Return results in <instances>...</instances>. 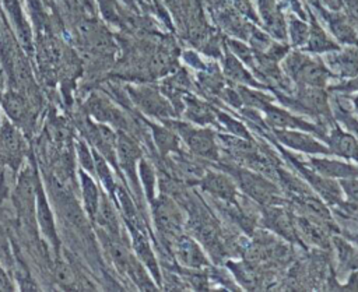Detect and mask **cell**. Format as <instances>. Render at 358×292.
<instances>
[{
	"label": "cell",
	"mask_w": 358,
	"mask_h": 292,
	"mask_svg": "<svg viewBox=\"0 0 358 292\" xmlns=\"http://www.w3.org/2000/svg\"><path fill=\"white\" fill-rule=\"evenodd\" d=\"M183 59H185V61L187 63V64H190L192 67H194V68H204V63L200 60V57L194 53V52H192V50H187V52H185L183 53Z\"/></svg>",
	"instance_id": "7bdbcfd3"
},
{
	"label": "cell",
	"mask_w": 358,
	"mask_h": 292,
	"mask_svg": "<svg viewBox=\"0 0 358 292\" xmlns=\"http://www.w3.org/2000/svg\"><path fill=\"white\" fill-rule=\"evenodd\" d=\"M259 21L266 28L267 34L275 41L287 39V21L277 0H257Z\"/></svg>",
	"instance_id": "44dd1931"
},
{
	"label": "cell",
	"mask_w": 358,
	"mask_h": 292,
	"mask_svg": "<svg viewBox=\"0 0 358 292\" xmlns=\"http://www.w3.org/2000/svg\"><path fill=\"white\" fill-rule=\"evenodd\" d=\"M17 286L13 284L11 278L0 264V291H15Z\"/></svg>",
	"instance_id": "b9f144b4"
},
{
	"label": "cell",
	"mask_w": 358,
	"mask_h": 292,
	"mask_svg": "<svg viewBox=\"0 0 358 292\" xmlns=\"http://www.w3.org/2000/svg\"><path fill=\"white\" fill-rule=\"evenodd\" d=\"M78 189H80L83 212L85 214L88 221L92 222L96 214L103 189L92 175H90L83 169H78Z\"/></svg>",
	"instance_id": "cb8c5ba5"
},
{
	"label": "cell",
	"mask_w": 358,
	"mask_h": 292,
	"mask_svg": "<svg viewBox=\"0 0 358 292\" xmlns=\"http://www.w3.org/2000/svg\"><path fill=\"white\" fill-rule=\"evenodd\" d=\"M35 224L36 231L43 236L50 249L59 251L60 249V238L56 226V219L53 214V208L50 205L49 197L45 191L42 179L38 183L36 190V205H35Z\"/></svg>",
	"instance_id": "7c38bea8"
},
{
	"label": "cell",
	"mask_w": 358,
	"mask_h": 292,
	"mask_svg": "<svg viewBox=\"0 0 358 292\" xmlns=\"http://www.w3.org/2000/svg\"><path fill=\"white\" fill-rule=\"evenodd\" d=\"M124 7H127V8H130V10H133V11H137V8H138V3H137V0H119Z\"/></svg>",
	"instance_id": "ee69618b"
},
{
	"label": "cell",
	"mask_w": 358,
	"mask_h": 292,
	"mask_svg": "<svg viewBox=\"0 0 358 292\" xmlns=\"http://www.w3.org/2000/svg\"><path fill=\"white\" fill-rule=\"evenodd\" d=\"M308 15H309V35H308V41L305 43V46L301 49L303 52L308 53H329L333 50H337L341 48V45H338L323 28L322 25L317 22L315 14L308 10Z\"/></svg>",
	"instance_id": "4316f807"
},
{
	"label": "cell",
	"mask_w": 358,
	"mask_h": 292,
	"mask_svg": "<svg viewBox=\"0 0 358 292\" xmlns=\"http://www.w3.org/2000/svg\"><path fill=\"white\" fill-rule=\"evenodd\" d=\"M3 14L18 42L21 49L28 54V57L35 53V36L34 27L27 14L22 0H1Z\"/></svg>",
	"instance_id": "ba28073f"
},
{
	"label": "cell",
	"mask_w": 358,
	"mask_h": 292,
	"mask_svg": "<svg viewBox=\"0 0 358 292\" xmlns=\"http://www.w3.org/2000/svg\"><path fill=\"white\" fill-rule=\"evenodd\" d=\"M234 6L239 14H243L245 17L253 20L255 22H259V17L256 15L249 0H234Z\"/></svg>",
	"instance_id": "f35d334b"
},
{
	"label": "cell",
	"mask_w": 358,
	"mask_h": 292,
	"mask_svg": "<svg viewBox=\"0 0 358 292\" xmlns=\"http://www.w3.org/2000/svg\"><path fill=\"white\" fill-rule=\"evenodd\" d=\"M124 222H126V228L129 231V238H130V244H131L133 253L144 264V267L148 270V272L151 274L155 284L159 286L161 285V270H159L157 257L152 251L148 235L144 231L140 218L131 219V221H124Z\"/></svg>",
	"instance_id": "8fae6325"
},
{
	"label": "cell",
	"mask_w": 358,
	"mask_h": 292,
	"mask_svg": "<svg viewBox=\"0 0 358 292\" xmlns=\"http://www.w3.org/2000/svg\"><path fill=\"white\" fill-rule=\"evenodd\" d=\"M262 113H263V122L267 127H270L271 130H303L308 133H312L317 137H320V140L324 137V131L320 126H316L313 123H309L303 119H301L299 116L280 108L275 106L270 102L263 103V106L260 108Z\"/></svg>",
	"instance_id": "30bf717a"
},
{
	"label": "cell",
	"mask_w": 358,
	"mask_h": 292,
	"mask_svg": "<svg viewBox=\"0 0 358 292\" xmlns=\"http://www.w3.org/2000/svg\"><path fill=\"white\" fill-rule=\"evenodd\" d=\"M217 120L232 136H235L238 138H242V140H250L252 141V137H250V133H249L248 127L241 120H238V119H235V117L229 116L228 113H224V112H221L218 109H217Z\"/></svg>",
	"instance_id": "e575fe53"
},
{
	"label": "cell",
	"mask_w": 358,
	"mask_h": 292,
	"mask_svg": "<svg viewBox=\"0 0 358 292\" xmlns=\"http://www.w3.org/2000/svg\"><path fill=\"white\" fill-rule=\"evenodd\" d=\"M288 155V154H287ZM288 158L292 161V163L296 166V169L301 172V175L306 179V182L310 184V187L327 203L331 205H341L348 207L347 201L343 197L341 187L338 184V180L326 177L320 173H317L315 169L308 168L305 163H301L299 161L294 159L291 155Z\"/></svg>",
	"instance_id": "4fadbf2b"
},
{
	"label": "cell",
	"mask_w": 358,
	"mask_h": 292,
	"mask_svg": "<svg viewBox=\"0 0 358 292\" xmlns=\"http://www.w3.org/2000/svg\"><path fill=\"white\" fill-rule=\"evenodd\" d=\"M161 123L173 129L179 138H182V141L194 155L213 161L218 159V144L211 129L197 126L190 122H179L173 117L165 119Z\"/></svg>",
	"instance_id": "277c9868"
},
{
	"label": "cell",
	"mask_w": 358,
	"mask_h": 292,
	"mask_svg": "<svg viewBox=\"0 0 358 292\" xmlns=\"http://www.w3.org/2000/svg\"><path fill=\"white\" fill-rule=\"evenodd\" d=\"M0 13H3V6H1V0H0Z\"/></svg>",
	"instance_id": "bcb514c9"
},
{
	"label": "cell",
	"mask_w": 358,
	"mask_h": 292,
	"mask_svg": "<svg viewBox=\"0 0 358 292\" xmlns=\"http://www.w3.org/2000/svg\"><path fill=\"white\" fill-rule=\"evenodd\" d=\"M309 35V24L296 14H289L287 18V38L292 48H303Z\"/></svg>",
	"instance_id": "1f68e13d"
},
{
	"label": "cell",
	"mask_w": 358,
	"mask_h": 292,
	"mask_svg": "<svg viewBox=\"0 0 358 292\" xmlns=\"http://www.w3.org/2000/svg\"><path fill=\"white\" fill-rule=\"evenodd\" d=\"M175 256L183 267L190 270H201L208 265V260L200 244L187 235H179L176 238Z\"/></svg>",
	"instance_id": "d4e9b609"
},
{
	"label": "cell",
	"mask_w": 358,
	"mask_h": 292,
	"mask_svg": "<svg viewBox=\"0 0 358 292\" xmlns=\"http://www.w3.org/2000/svg\"><path fill=\"white\" fill-rule=\"evenodd\" d=\"M282 73L298 87L324 88L333 77L323 60L313 59L303 50H291L280 61Z\"/></svg>",
	"instance_id": "6da1fadb"
},
{
	"label": "cell",
	"mask_w": 358,
	"mask_h": 292,
	"mask_svg": "<svg viewBox=\"0 0 358 292\" xmlns=\"http://www.w3.org/2000/svg\"><path fill=\"white\" fill-rule=\"evenodd\" d=\"M84 112L88 117L98 123L108 124L115 130L130 133V122L124 110L103 92H91L84 102Z\"/></svg>",
	"instance_id": "52a82bcc"
},
{
	"label": "cell",
	"mask_w": 358,
	"mask_h": 292,
	"mask_svg": "<svg viewBox=\"0 0 358 292\" xmlns=\"http://www.w3.org/2000/svg\"><path fill=\"white\" fill-rule=\"evenodd\" d=\"M273 137L277 143L281 145H285L289 149L309 154V155H331L329 147L316 137L312 136V133L303 131V130H271Z\"/></svg>",
	"instance_id": "5bb4252c"
},
{
	"label": "cell",
	"mask_w": 358,
	"mask_h": 292,
	"mask_svg": "<svg viewBox=\"0 0 358 292\" xmlns=\"http://www.w3.org/2000/svg\"><path fill=\"white\" fill-rule=\"evenodd\" d=\"M222 71L225 77H228L234 82H238L239 85L250 88H264V85L255 78L252 71H249L246 66L232 52H229L227 46L222 54Z\"/></svg>",
	"instance_id": "83f0119b"
},
{
	"label": "cell",
	"mask_w": 358,
	"mask_h": 292,
	"mask_svg": "<svg viewBox=\"0 0 358 292\" xmlns=\"http://www.w3.org/2000/svg\"><path fill=\"white\" fill-rule=\"evenodd\" d=\"M143 158V149L137 140L127 131L116 130V159L117 168L123 182H127L130 190L136 194L137 200L143 197L141 186L138 182V162Z\"/></svg>",
	"instance_id": "3957f363"
},
{
	"label": "cell",
	"mask_w": 358,
	"mask_h": 292,
	"mask_svg": "<svg viewBox=\"0 0 358 292\" xmlns=\"http://www.w3.org/2000/svg\"><path fill=\"white\" fill-rule=\"evenodd\" d=\"M1 120H3V110H1V106H0V124H1Z\"/></svg>",
	"instance_id": "f6af8a7d"
},
{
	"label": "cell",
	"mask_w": 358,
	"mask_h": 292,
	"mask_svg": "<svg viewBox=\"0 0 358 292\" xmlns=\"http://www.w3.org/2000/svg\"><path fill=\"white\" fill-rule=\"evenodd\" d=\"M124 89L130 103L141 115L159 122L176 116L172 103L159 88L150 84H127Z\"/></svg>",
	"instance_id": "7a4b0ae2"
},
{
	"label": "cell",
	"mask_w": 358,
	"mask_h": 292,
	"mask_svg": "<svg viewBox=\"0 0 358 292\" xmlns=\"http://www.w3.org/2000/svg\"><path fill=\"white\" fill-rule=\"evenodd\" d=\"M344 200L350 208H358V176L338 180Z\"/></svg>",
	"instance_id": "d590c367"
},
{
	"label": "cell",
	"mask_w": 358,
	"mask_h": 292,
	"mask_svg": "<svg viewBox=\"0 0 358 292\" xmlns=\"http://www.w3.org/2000/svg\"><path fill=\"white\" fill-rule=\"evenodd\" d=\"M200 186L204 191L210 193L215 198L227 203H236L238 189L231 176L224 172L207 170L200 180Z\"/></svg>",
	"instance_id": "7402d4cb"
},
{
	"label": "cell",
	"mask_w": 358,
	"mask_h": 292,
	"mask_svg": "<svg viewBox=\"0 0 358 292\" xmlns=\"http://www.w3.org/2000/svg\"><path fill=\"white\" fill-rule=\"evenodd\" d=\"M322 141L329 147L331 155L355 162L358 165V138L348 130L334 124L330 133L324 136Z\"/></svg>",
	"instance_id": "ffe728a7"
},
{
	"label": "cell",
	"mask_w": 358,
	"mask_h": 292,
	"mask_svg": "<svg viewBox=\"0 0 358 292\" xmlns=\"http://www.w3.org/2000/svg\"><path fill=\"white\" fill-rule=\"evenodd\" d=\"M317 13L322 15V18L326 21L330 34L333 35V39L338 45H354L358 46V32L348 20V17L341 11H331L322 6L313 4Z\"/></svg>",
	"instance_id": "ac0fdd59"
},
{
	"label": "cell",
	"mask_w": 358,
	"mask_h": 292,
	"mask_svg": "<svg viewBox=\"0 0 358 292\" xmlns=\"http://www.w3.org/2000/svg\"><path fill=\"white\" fill-rule=\"evenodd\" d=\"M330 91H338V92H358V75L345 80L344 82L330 87Z\"/></svg>",
	"instance_id": "ab89813d"
},
{
	"label": "cell",
	"mask_w": 358,
	"mask_h": 292,
	"mask_svg": "<svg viewBox=\"0 0 358 292\" xmlns=\"http://www.w3.org/2000/svg\"><path fill=\"white\" fill-rule=\"evenodd\" d=\"M0 106L3 115L17 124L21 130L22 126L29 124L32 117V106L25 94L18 88H7L0 94Z\"/></svg>",
	"instance_id": "9a60e30c"
},
{
	"label": "cell",
	"mask_w": 358,
	"mask_h": 292,
	"mask_svg": "<svg viewBox=\"0 0 358 292\" xmlns=\"http://www.w3.org/2000/svg\"><path fill=\"white\" fill-rule=\"evenodd\" d=\"M267 224H273V229H275L278 233H281L282 236L285 235H291L292 229H291V224L287 219L285 214H282L281 211L277 210H271L268 214V219Z\"/></svg>",
	"instance_id": "8d00e7d4"
},
{
	"label": "cell",
	"mask_w": 358,
	"mask_h": 292,
	"mask_svg": "<svg viewBox=\"0 0 358 292\" xmlns=\"http://www.w3.org/2000/svg\"><path fill=\"white\" fill-rule=\"evenodd\" d=\"M150 205L152 207V215L157 228L165 235L178 238L183 224V217L173 200L168 198L166 196H159L158 198L155 197Z\"/></svg>",
	"instance_id": "2e32d148"
},
{
	"label": "cell",
	"mask_w": 358,
	"mask_h": 292,
	"mask_svg": "<svg viewBox=\"0 0 358 292\" xmlns=\"http://www.w3.org/2000/svg\"><path fill=\"white\" fill-rule=\"evenodd\" d=\"M343 11L358 32V0H343Z\"/></svg>",
	"instance_id": "74e56055"
},
{
	"label": "cell",
	"mask_w": 358,
	"mask_h": 292,
	"mask_svg": "<svg viewBox=\"0 0 358 292\" xmlns=\"http://www.w3.org/2000/svg\"><path fill=\"white\" fill-rule=\"evenodd\" d=\"M324 156L315 155L309 158L310 168L315 169L317 173L336 180L358 176V165H354L352 162H348V161L324 158Z\"/></svg>",
	"instance_id": "484cf974"
},
{
	"label": "cell",
	"mask_w": 358,
	"mask_h": 292,
	"mask_svg": "<svg viewBox=\"0 0 358 292\" xmlns=\"http://www.w3.org/2000/svg\"><path fill=\"white\" fill-rule=\"evenodd\" d=\"M91 224L96 226V231H101L109 236L120 238L122 235L117 205L105 191H102V197H101L96 214Z\"/></svg>",
	"instance_id": "603a6c76"
},
{
	"label": "cell",
	"mask_w": 358,
	"mask_h": 292,
	"mask_svg": "<svg viewBox=\"0 0 358 292\" xmlns=\"http://www.w3.org/2000/svg\"><path fill=\"white\" fill-rule=\"evenodd\" d=\"M234 177L238 180L239 186L243 189L245 193H248L253 200L262 204L271 203L278 194L275 186L257 173L238 169Z\"/></svg>",
	"instance_id": "d6986e66"
},
{
	"label": "cell",
	"mask_w": 358,
	"mask_h": 292,
	"mask_svg": "<svg viewBox=\"0 0 358 292\" xmlns=\"http://www.w3.org/2000/svg\"><path fill=\"white\" fill-rule=\"evenodd\" d=\"M143 122L151 131L152 141L159 151L162 156H168L169 154H179L180 152V143H179V136L173 129H171L166 124H158L147 117H143Z\"/></svg>",
	"instance_id": "f1b7e54d"
},
{
	"label": "cell",
	"mask_w": 358,
	"mask_h": 292,
	"mask_svg": "<svg viewBox=\"0 0 358 292\" xmlns=\"http://www.w3.org/2000/svg\"><path fill=\"white\" fill-rule=\"evenodd\" d=\"M27 140L22 130L3 115L0 124V168L18 173L27 156Z\"/></svg>",
	"instance_id": "8992f818"
},
{
	"label": "cell",
	"mask_w": 358,
	"mask_h": 292,
	"mask_svg": "<svg viewBox=\"0 0 358 292\" xmlns=\"http://www.w3.org/2000/svg\"><path fill=\"white\" fill-rule=\"evenodd\" d=\"M183 116L187 122L197 126H220L217 123V109L192 95H183Z\"/></svg>",
	"instance_id": "f546056e"
},
{
	"label": "cell",
	"mask_w": 358,
	"mask_h": 292,
	"mask_svg": "<svg viewBox=\"0 0 358 292\" xmlns=\"http://www.w3.org/2000/svg\"><path fill=\"white\" fill-rule=\"evenodd\" d=\"M102 20L113 27H123L126 22L123 4L119 0H95Z\"/></svg>",
	"instance_id": "d6a6232c"
},
{
	"label": "cell",
	"mask_w": 358,
	"mask_h": 292,
	"mask_svg": "<svg viewBox=\"0 0 358 292\" xmlns=\"http://www.w3.org/2000/svg\"><path fill=\"white\" fill-rule=\"evenodd\" d=\"M281 102L295 112H302L315 117H330L331 110L324 88L298 87L294 98L278 95Z\"/></svg>",
	"instance_id": "9c48e42d"
},
{
	"label": "cell",
	"mask_w": 358,
	"mask_h": 292,
	"mask_svg": "<svg viewBox=\"0 0 358 292\" xmlns=\"http://www.w3.org/2000/svg\"><path fill=\"white\" fill-rule=\"evenodd\" d=\"M324 54L323 63L333 77L348 80L358 75V46L347 45Z\"/></svg>",
	"instance_id": "e0dca14e"
},
{
	"label": "cell",
	"mask_w": 358,
	"mask_h": 292,
	"mask_svg": "<svg viewBox=\"0 0 358 292\" xmlns=\"http://www.w3.org/2000/svg\"><path fill=\"white\" fill-rule=\"evenodd\" d=\"M137 173H138V182L141 186L143 196L148 201V204H151L157 197L155 196V186H157L155 169L151 165V162L143 156L138 162Z\"/></svg>",
	"instance_id": "4dcf8cb0"
},
{
	"label": "cell",
	"mask_w": 358,
	"mask_h": 292,
	"mask_svg": "<svg viewBox=\"0 0 358 292\" xmlns=\"http://www.w3.org/2000/svg\"><path fill=\"white\" fill-rule=\"evenodd\" d=\"M76 156L78 161L80 168L85 172H88L90 175H92L95 177V165H94V151L92 147L87 143L85 138H83L81 136L77 138L76 141Z\"/></svg>",
	"instance_id": "836d02e7"
},
{
	"label": "cell",
	"mask_w": 358,
	"mask_h": 292,
	"mask_svg": "<svg viewBox=\"0 0 358 292\" xmlns=\"http://www.w3.org/2000/svg\"><path fill=\"white\" fill-rule=\"evenodd\" d=\"M312 4L322 6L331 11H341L343 10V0H310Z\"/></svg>",
	"instance_id": "60d3db41"
},
{
	"label": "cell",
	"mask_w": 358,
	"mask_h": 292,
	"mask_svg": "<svg viewBox=\"0 0 358 292\" xmlns=\"http://www.w3.org/2000/svg\"><path fill=\"white\" fill-rule=\"evenodd\" d=\"M41 176L36 169L29 165H24L17 176V183L13 191V203L15 205L20 219L28 226L35 228V205H36V190Z\"/></svg>",
	"instance_id": "5b68a950"
}]
</instances>
